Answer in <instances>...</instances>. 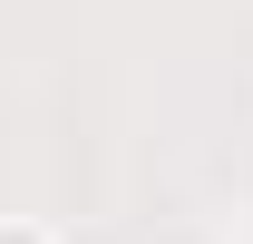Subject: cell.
I'll return each instance as SVG.
<instances>
[{
	"instance_id": "6da1fadb",
	"label": "cell",
	"mask_w": 253,
	"mask_h": 244,
	"mask_svg": "<svg viewBox=\"0 0 253 244\" xmlns=\"http://www.w3.org/2000/svg\"><path fill=\"white\" fill-rule=\"evenodd\" d=\"M0 244H39V235H20V225H10V235H0Z\"/></svg>"
}]
</instances>
